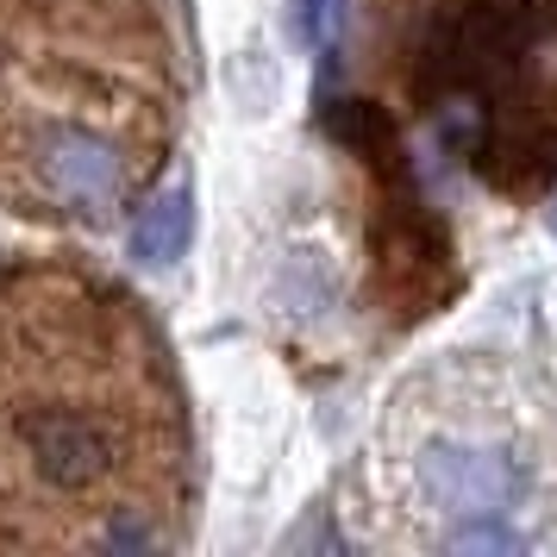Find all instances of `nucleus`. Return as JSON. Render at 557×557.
<instances>
[{
	"label": "nucleus",
	"mask_w": 557,
	"mask_h": 557,
	"mask_svg": "<svg viewBox=\"0 0 557 557\" xmlns=\"http://www.w3.org/2000/svg\"><path fill=\"white\" fill-rule=\"evenodd\" d=\"M0 438L51 507L101 502V520L132 507L120 502V482L138 470V420L107 382L88 376V363L63 370L51 357H26L0 388Z\"/></svg>",
	"instance_id": "obj_1"
},
{
	"label": "nucleus",
	"mask_w": 557,
	"mask_h": 557,
	"mask_svg": "<svg viewBox=\"0 0 557 557\" xmlns=\"http://www.w3.org/2000/svg\"><path fill=\"white\" fill-rule=\"evenodd\" d=\"M32 163H38L45 195L63 201L70 213H95L101 220L107 207L120 201V188H126V157L88 126H45Z\"/></svg>",
	"instance_id": "obj_2"
},
{
	"label": "nucleus",
	"mask_w": 557,
	"mask_h": 557,
	"mask_svg": "<svg viewBox=\"0 0 557 557\" xmlns=\"http://www.w3.org/2000/svg\"><path fill=\"white\" fill-rule=\"evenodd\" d=\"M420 482L432 502L457 513H502V502L520 495V470L502 451H476V445H426Z\"/></svg>",
	"instance_id": "obj_3"
},
{
	"label": "nucleus",
	"mask_w": 557,
	"mask_h": 557,
	"mask_svg": "<svg viewBox=\"0 0 557 557\" xmlns=\"http://www.w3.org/2000/svg\"><path fill=\"white\" fill-rule=\"evenodd\" d=\"M188 238H195V195L182 182L163 188V195H151V201L138 207V220H132V257L151 263V270L176 263L188 251Z\"/></svg>",
	"instance_id": "obj_4"
},
{
	"label": "nucleus",
	"mask_w": 557,
	"mask_h": 557,
	"mask_svg": "<svg viewBox=\"0 0 557 557\" xmlns=\"http://www.w3.org/2000/svg\"><path fill=\"white\" fill-rule=\"evenodd\" d=\"M326 132L338 145H351L363 157H388L395 151V126H388V113L376 101H332L326 107Z\"/></svg>",
	"instance_id": "obj_5"
},
{
	"label": "nucleus",
	"mask_w": 557,
	"mask_h": 557,
	"mask_svg": "<svg viewBox=\"0 0 557 557\" xmlns=\"http://www.w3.org/2000/svg\"><path fill=\"white\" fill-rule=\"evenodd\" d=\"M345 26V0H295V38L313 51H332V38Z\"/></svg>",
	"instance_id": "obj_6"
},
{
	"label": "nucleus",
	"mask_w": 557,
	"mask_h": 557,
	"mask_svg": "<svg viewBox=\"0 0 557 557\" xmlns=\"http://www.w3.org/2000/svg\"><path fill=\"white\" fill-rule=\"evenodd\" d=\"M445 545H451V552H520L527 539L513 527H502V520H476V527H451Z\"/></svg>",
	"instance_id": "obj_7"
},
{
	"label": "nucleus",
	"mask_w": 557,
	"mask_h": 557,
	"mask_svg": "<svg viewBox=\"0 0 557 557\" xmlns=\"http://www.w3.org/2000/svg\"><path fill=\"white\" fill-rule=\"evenodd\" d=\"M552 226H557V201H552Z\"/></svg>",
	"instance_id": "obj_8"
}]
</instances>
